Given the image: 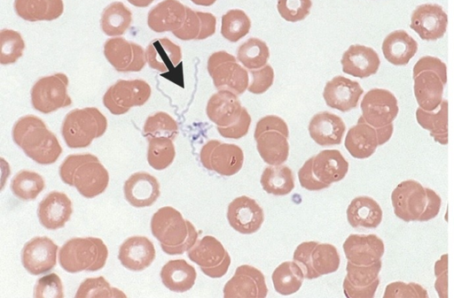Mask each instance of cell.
<instances>
[{"label": "cell", "instance_id": "1", "mask_svg": "<svg viewBox=\"0 0 454 298\" xmlns=\"http://www.w3.org/2000/svg\"><path fill=\"white\" fill-rule=\"evenodd\" d=\"M12 134L13 141L39 164H51L62 153L56 135L36 116L27 115L19 118Z\"/></svg>", "mask_w": 454, "mask_h": 298}, {"label": "cell", "instance_id": "2", "mask_svg": "<svg viewBox=\"0 0 454 298\" xmlns=\"http://www.w3.org/2000/svg\"><path fill=\"white\" fill-rule=\"evenodd\" d=\"M61 180L74 186L85 198H93L107 187L109 173L98 158L92 154L69 155L59 166Z\"/></svg>", "mask_w": 454, "mask_h": 298}, {"label": "cell", "instance_id": "3", "mask_svg": "<svg viewBox=\"0 0 454 298\" xmlns=\"http://www.w3.org/2000/svg\"><path fill=\"white\" fill-rule=\"evenodd\" d=\"M151 231L168 255H182L198 241L194 225L170 206L160 208L152 217Z\"/></svg>", "mask_w": 454, "mask_h": 298}, {"label": "cell", "instance_id": "4", "mask_svg": "<svg viewBox=\"0 0 454 298\" xmlns=\"http://www.w3.org/2000/svg\"><path fill=\"white\" fill-rule=\"evenodd\" d=\"M414 96L419 107L434 111L442 103L447 83V67L440 58L432 56L420 57L412 70Z\"/></svg>", "mask_w": 454, "mask_h": 298}, {"label": "cell", "instance_id": "5", "mask_svg": "<svg viewBox=\"0 0 454 298\" xmlns=\"http://www.w3.org/2000/svg\"><path fill=\"white\" fill-rule=\"evenodd\" d=\"M108 256L104 241L96 237L72 238L59 249V262L67 272L96 271L102 269Z\"/></svg>", "mask_w": 454, "mask_h": 298}, {"label": "cell", "instance_id": "6", "mask_svg": "<svg viewBox=\"0 0 454 298\" xmlns=\"http://www.w3.org/2000/svg\"><path fill=\"white\" fill-rule=\"evenodd\" d=\"M107 128V120L95 107L74 109L69 111L62 123L61 134L71 149L86 148L94 139L102 136Z\"/></svg>", "mask_w": 454, "mask_h": 298}, {"label": "cell", "instance_id": "7", "mask_svg": "<svg viewBox=\"0 0 454 298\" xmlns=\"http://www.w3.org/2000/svg\"><path fill=\"white\" fill-rule=\"evenodd\" d=\"M293 258L307 279L333 273L339 269L340 263V254L333 245L315 241L299 244Z\"/></svg>", "mask_w": 454, "mask_h": 298}, {"label": "cell", "instance_id": "8", "mask_svg": "<svg viewBox=\"0 0 454 298\" xmlns=\"http://www.w3.org/2000/svg\"><path fill=\"white\" fill-rule=\"evenodd\" d=\"M207 72L218 90H229L242 95L249 86L248 72L237 63V58L224 50L211 54Z\"/></svg>", "mask_w": 454, "mask_h": 298}, {"label": "cell", "instance_id": "9", "mask_svg": "<svg viewBox=\"0 0 454 298\" xmlns=\"http://www.w3.org/2000/svg\"><path fill=\"white\" fill-rule=\"evenodd\" d=\"M428 199L427 187L414 180L400 182L391 194L394 213L405 222H424Z\"/></svg>", "mask_w": 454, "mask_h": 298}, {"label": "cell", "instance_id": "10", "mask_svg": "<svg viewBox=\"0 0 454 298\" xmlns=\"http://www.w3.org/2000/svg\"><path fill=\"white\" fill-rule=\"evenodd\" d=\"M68 78L62 73L39 79L31 89V103L35 110L48 114L72 104L67 94Z\"/></svg>", "mask_w": 454, "mask_h": 298}, {"label": "cell", "instance_id": "11", "mask_svg": "<svg viewBox=\"0 0 454 298\" xmlns=\"http://www.w3.org/2000/svg\"><path fill=\"white\" fill-rule=\"evenodd\" d=\"M151 87L144 80H119L103 96V103L114 115L128 112L134 106L145 104L151 96Z\"/></svg>", "mask_w": 454, "mask_h": 298}, {"label": "cell", "instance_id": "12", "mask_svg": "<svg viewBox=\"0 0 454 298\" xmlns=\"http://www.w3.org/2000/svg\"><path fill=\"white\" fill-rule=\"evenodd\" d=\"M200 159L206 169L229 177L242 168L244 153L236 144L210 140L202 146Z\"/></svg>", "mask_w": 454, "mask_h": 298}, {"label": "cell", "instance_id": "13", "mask_svg": "<svg viewBox=\"0 0 454 298\" xmlns=\"http://www.w3.org/2000/svg\"><path fill=\"white\" fill-rule=\"evenodd\" d=\"M189 259L198 264L210 278H221L228 271L231 256L223 244L214 236L206 235L187 251Z\"/></svg>", "mask_w": 454, "mask_h": 298}, {"label": "cell", "instance_id": "14", "mask_svg": "<svg viewBox=\"0 0 454 298\" xmlns=\"http://www.w3.org/2000/svg\"><path fill=\"white\" fill-rule=\"evenodd\" d=\"M360 107L362 117L374 128L392 124L399 111L396 97L384 88H372L366 92Z\"/></svg>", "mask_w": 454, "mask_h": 298}, {"label": "cell", "instance_id": "15", "mask_svg": "<svg viewBox=\"0 0 454 298\" xmlns=\"http://www.w3.org/2000/svg\"><path fill=\"white\" fill-rule=\"evenodd\" d=\"M104 55L119 73L139 72L146 63L142 46L123 37L108 39L104 44Z\"/></svg>", "mask_w": 454, "mask_h": 298}, {"label": "cell", "instance_id": "16", "mask_svg": "<svg viewBox=\"0 0 454 298\" xmlns=\"http://www.w3.org/2000/svg\"><path fill=\"white\" fill-rule=\"evenodd\" d=\"M381 266V260L369 265H358L348 261L347 275L343 280L345 296L373 297L380 285L379 273Z\"/></svg>", "mask_w": 454, "mask_h": 298}, {"label": "cell", "instance_id": "17", "mask_svg": "<svg viewBox=\"0 0 454 298\" xmlns=\"http://www.w3.org/2000/svg\"><path fill=\"white\" fill-rule=\"evenodd\" d=\"M448 16L437 4H423L411 13L410 27L424 41H436L446 33Z\"/></svg>", "mask_w": 454, "mask_h": 298}, {"label": "cell", "instance_id": "18", "mask_svg": "<svg viewBox=\"0 0 454 298\" xmlns=\"http://www.w3.org/2000/svg\"><path fill=\"white\" fill-rule=\"evenodd\" d=\"M58 248V245L46 236L31 239L21 251L23 267L35 276L50 271L57 264Z\"/></svg>", "mask_w": 454, "mask_h": 298}, {"label": "cell", "instance_id": "19", "mask_svg": "<svg viewBox=\"0 0 454 298\" xmlns=\"http://www.w3.org/2000/svg\"><path fill=\"white\" fill-rule=\"evenodd\" d=\"M227 219L230 225L242 234L256 233L264 221L262 207L251 197L241 195L228 205Z\"/></svg>", "mask_w": 454, "mask_h": 298}, {"label": "cell", "instance_id": "20", "mask_svg": "<svg viewBox=\"0 0 454 298\" xmlns=\"http://www.w3.org/2000/svg\"><path fill=\"white\" fill-rule=\"evenodd\" d=\"M268 287L261 271L254 266H239L223 287L224 297H266Z\"/></svg>", "mask_w": 454, "mask_h": 298}, {"label": "cell", "instance_id": "21", "mask_svg": "<svg viewBox=\"0 0 454 298\" xmlns=\"http://www.w3.org/2000/svg\"><path fill=\"white\" fill-rule=\"evenodd\" d=\"M363 94L364 89L357 81L338 75L326 82L323 97L330 108L347 112L357 106Z\"/></svg>", "mask_w": 454, "mask_h": 298}, {"label": "cell", "instance_id": "22", "mask_svg": "<svg viewBox=\"0 0 454 298\" xmlns=\"http://www.w3.org/2000/svg\"><path fill=\"white\" fill-rule=\"evenodd\" d=\"M342 247L348 261L358 265L374 264L385 252L383 241L375 234H350Z\"/></svg>", "mask_w": 454, "mask_h": 298}, {"label": "cell", "instance_id": "23", "mask_svg": "<svg viewBox=\"0 0 454 298\" xmlns=\"http://www.w3.org/2000/svg\"><path fill=\"white\" fill-rule=\"evenodd\" d=\"M73 213L69 197L58 191L49 193L38 204L37 217L46 229L57 230L64 227Z\"/></svg>", "mask_w": 454, "mask_h": 298}, {"label": "cell", "instance_id": "24", "mask_svg": "<svg viewBox=\"0 0 454 298\" xmlns=\"http://www.w3.org/2000/svg\"><path fill=\"white\" fill-rule=\"evenodd\" d=\"M123 193L126 201L133 207L144 208L153 205L160 196V183L152 174L137 172L124 182Z\"/></svg>", "mask_w": 454, "mask_h": 298}, {"label": "cell", "instance_id": "25", "mask_svg": "<svg viewBox=\"0 0 454 298\" xmlns=\"http://www.w3.org/2000/svg\"><path fill=\"white\" fill-rule=\"evenodd\" d=\"M340 63L343 73L360 79L375 74L380 65L378 53L361 44L350 45L343 53Z\"/></svg>", "mask_w": 454, "mask_h": 298}, {"label": "cell", "instance_id": "26", "mask_svg": "<svg viewBox=\"0 0 454 298\" xmlns=\"http://www.w3.org/2000/svg\"><path fill=\"white\" fill-rule=\"evenodd\" d=\"M153 242L145 236H131L119 248L118 259L122 266L133 271L148 268L155 258Z\"/></svg>", "mask_w": 454, "mask_h": 298}, {"label": "cell", "instance_id": "27", "mask_svg": "<svg viewBox=\"0 0 454 298\" xmlns=\"http://www.w3.org/2000/svg\"><path fill=\"white\" fill-rule=\"evenodd\" d=\"M241 103L236 94L218 90L207 101V116L217 126L226 127L237 122L242 112Z\"/></svg>", "mask_w": 454, "mask_h": 298}, {"label": "cell", "instance_id": "28", "mask_svg": "<svg viewBox=\"0 0 454 298\" xmlns=\"http://www.w3.org/2000/svg\"><path fill=\"white\" fill-rule=\"evenodd\" d=\"M311 139L320 146L340 144L346 126L342 118L329 111L315 114L309 124Z\"/></svg>", "mask_w": 454, "mask_h": 298}, {"label": "cell", "instance_id": "29", "mask_svg": "<svg viewBox=\"0 0 454 298\" xmlns=\"http://www.w3.org/2000/svg\"><path fill=\"white\" fill-rule=\"evenodd\" d=\"M348 163L338 149H325L312 157V172L317 181L327 187L344 179Z\"/></svg>", "mask_w": 454, "mask_h": 298}, {"label": "cell", "instance_id": "30", "mask_svg": "<svg viewBox=\"0 0 454 298\" xmlns=\"http://www.w3.org/2000/svg\"><path fill=\"white\" fill-rule=\"evenodd\" d=\"M186 17V6L177 0H164L148 12L147 25L156 33L174 32L180 28Z\"/></svg>", "mask_w": 454, "mask_h": 298}, {"label": "cell", "instance_id": "31", "mask_svg": "<svg viewBox=\"0 0 454 298\" xmlns=\"http://www.w3.org/2000/svg\"><path fill=\"white\" fill-rule=\"evenodd\" d=\"M344 145L353 157L368 158L379 146L377 131L360 116L357 123L348 129Z\"/></svg>", "mask_w": 454, "mask_h": 298}, {"label": "cell", "instance_id": "32", "mask_svg": "<svg viewBox=\"0 0 454 298\" xmlns=\"http://www.w3.org/2000/svg\"><path fill=\"white\" fill-rule=\"evenodd\" d=\"M418 42L403 29L389 33L381 50L387 62L396 66L406 65L418 51Z\"/></svg>", "mask_w": 454, "mask_h": 298}, {"label": "cell", "instance_id": "33", "mask_svg": "<svg viewBox=\"0 0 454 298\" xmlns=\"http://www.w3.org/2000/svg\"><path fill=\"white\" fill-rule=\"evenodd\" d=\"M145 58L151 68L160 73H168L181 62L182 50L169 39L158 38L146 47Z\"/></svg>", "mask_w": 454, "mask_h": 298}, {"label": "cell", "instance_id": "34", "mask_svg": "<svg viewBox=\"0 0 454 298\" xmlns=\"http://www.w3.org/2000/svg\"><path fill=\"white\" fill-rule=\"evenodd\" d=\"M347 219L354 228H376L382 220V210L372 197L360 195L354 198L347 209Z\"/></svg>", "mask_w": 454, "mask_h": 298}, {"label": "cell", "instance_id": "35", "mask_svg": "<svg viewBox=\"0 0 454 298\" xmlns=\"http://www.w3.org/2000/svg\"><path fill=\"white\" fill-rule=\"evenodd\" d=\"M257 151L262 159L270 165H280L289 156L288 137L278 130L262 132L257 138Z\"/></svg>", "mask_w": 454, "mask_h": 298}, {"label": "cell", "instance_id": "36", "mask_svg": "<svg viewBox=\"0 0 454 298\" xmlns=\"http://www.w3.org/2000/svg\"><path fill=\"white\" fill-rule=\"evenodd\" d=\"M160 275L163 285L170 291L184 293L193 287L197 272L184 259H176L167 262Z\"/></svg>", "mask_w": 454, "mask_h": 298}, {"label": "cell", "instance_id": "37", "mask_svg": "<svg viewBox=\"0 0 454 298\" xmlns=\"http://www.w3.org/2000/svg\"><path fill=\"white\" fill-rule=\"evenodd\" d=\"M14 10L27 21H50L62 15L64 3L62 0H14Z\"/></svg>", "mask_w": 454, "mask_h": 298}, {"label": "cell", "instance_id": "38", "mask_svg": "<svg viewBox=\"0 0 454 298\" xmlns=\"http://www.w3.org/2000/svg\"><path fill=\"white\" fill-rule=\"evenodd\" d=\"M419 125L427 130L435 141L442 145L448 144V101L443 99L434 111L416 110Z\"/></svg>", "mask_w": 454, "mask_h": 298}, {"label": "cell", "instance_id": "39", "mask_svg": "<svg viewBox=\"0 0 454 298\" xmlns=\"http://www.w3.org/2000/svg\"><path fill=\"white\" fill-rule=\"evenodd\" d=\"M260 183L268 194L286 195L294 187V177L286 165H270L263 170Z\"/></svg>", "mask_w": 454, "mask_h": 298}, {"label": "cell", "instance_id": "40", "mask_svg": "<svg viewBox=\"0 0 454 298\" xmlns=\"http://www.w3.org/2000/svg\"><path fill=\"white\" fill-rule=\"evenodd\" d=\"M132 13L121 2H114L106 6L100 19L102 31L108 36H120L129 27Z\"/></svg>", "mask_w": 454, "mask_h": 298}, {"label": "cell", "instance_id": "41", "mask_svg": "<svg viewBox=\"0 0 454 298\" xmlns=\"http://www.w3.org/2000/svg\"><path fill=\"white\" fill-rule=\"evenodd\" d=\"M304 279L302 270L294 261L280 264L271 275L275 290L282 295L296 293L301 288Z\"/></svg>", "mask_w": 454, "mask_h": 298}, {"label": "cell", "instance_id": "42", "mask_svg": "<svg viewBox=\"0 0 454 298\" xmlns=\"http://www.w3.org/2000/svg\"><path fill=\"white\" fill-rule=\"evenodd\" d=\"M270 57V50L265 42L251 37L239 45L237 50V60L251 71L263 67Z\"/></svg>", "mask_w": 454, "mask_h": 298}, {"label": "cell", "instance_id": "43", "mask_svg": "<svg viewBox=\"0 0 454 298\" xmlns=\"http://www.w3.org/2000/svg\"><path fill=\"white\" fill-rule=\"evenodd\" d=\"M43 178L35 172L21 170L11 181L12 194L21 201L35 200L44 189Z\"/></svg>", "mask_w": 454, "mask_h": 298}, {"label": "cell", "instance_id": "44", "mask_svg": "<svg viewBox=\"0 0 454 298\" xmlns=\"http://www.w3.org/2000/svg\"><path fill=\"white\" fill-rule=\"evenodd\" d=\"M175 157L173 140L165 136L148 138L147 162L151 167L164 170L172 164Z\"/></svg>", "mask_w": 454, "mask_h": 298}, {"label": "cell", "instance_id": "45", "mask_svg": "<svg viewBox=\"0 0 454 298\" xmlns=\"http://www.w3.org/2000/svg\"><path fill=\"white\" fill-rule=\"evenodd\" d=\"M250 28L251 20L242 10L231 9L222 16L221 34L231 42H236L246 36Z\"/></svg>", "mask_w": 454, "mask_h": 298}, {"label": "cell", "instance_id": "46", "mask_svg": "<svg viewBox=\"0 0 454 298\" xmlns=\"http://www.w3.org/2000/svg\"><path fill=\"white\" fill-rule=\"evenodd\" d=\"M143 133L147 139L165 136L174 140L178 134V125L167 112L158 111L146 118Z\"/></svg>", "mask_w": 454, "mask_h": 298}, {"label": "cell", "instance_id": "47", "mask_svg": "<svg viewBox=\"0 0 454 298\" xmlns=\"http://www.w3.org/2000/svg\"><path fill=\"white\" fill-rule=\"evenodd\" d=\"M25 42L21 34L12 29L0 32V64L7 65L14 64L22 57Z\"/></svg>", "mask_w": 454, "mask_h": 298}, {"label": "cell", "instance_id": "48", "mask_svg": "<svg viewBox=\"0 0 454 298\" xmlns=\"http://www.w3.org/2000/svg\"><path fill=\"white\" fill-rule=\"evenodd\" d=\"M75 297H126L118 288L112 287L102 276L88 278L79 286Z\"/></svg>", "mask_w": 454, "mask_h": 298}, {"label": "cell", "instance_id": "49", "mask_svg": "<svg viewBox=\"0 0 454 298\" xmlns=\"http://www.w3.org/2000/svg\"><path fill=\"white\" fill-rule=\"evenodd\" d=\"M311 0H278L277 9L282 19L289 22L303 20L310 12Z\"/></svg>", "mask_w": 454, "mask_h": 298}, {"label": "cell", "instance_id": "50", "mask_svg": "<svg viewBox=\"0 0 454 298\" xmlns=\"http://www.w3.org/2000/svg\"><path fill=\"white\" fill-rule=\"evenodd\" d=\"M63 285L56 273L40 278L34 290L35 297H64Z\"/></svg>", "mask_w": 454, "mask_h": 298}, {"label": "cell", "instance_id": "51", "mask_svg": "<svg viewBox=\"0 0 454 298\" xmlns=\"http://www.w3.org/2000/svg\"><path fill=\"white\" fill-rule=\"evenodd\" d=\"M383 297H428V294L417 283L395 281L386 287Z\"/></svg>", "mask_w": 454, "mask_h": 298}, {"label": "cell", "instance_id": "52", "mask_svg": "<svg viewBox=\"0 0 454 298\" xmlns=\"http://www.w3.org/2000/svg\"><path fill=\"white\" fill-rule=\"evenodd\" d=\"M252 81L247 90L254 95L265 93L273 84L274 71L270 65L256 70H251Z\"/></svg>", "mask_w": 454, "mask_h": 298}, {"label": "cell", "instance_id": "53", "mask_svg": "<svg viewBox=\"0 0 454 298\" xmlns=\"http://www.w3.org/2000/svg\"><path fill=\"white\" fill-rule=\"evenodd\" d=\"M201 29V23L197 11L186 6V17L183 26L172 32L180 40H197Z\"/></svg>", "mask_w": 454, "mask_h": 298}, {"label": "cell", "instance_id": "54", "mask_svg": "<svg viewBox=\"0 0 454 298\" xmlns=\"http://www.w3.org/2000/svg\"><path fill=\"white\" fill-rule=\"evenodd\" d=\"M250 124L251 116L243 107L240 118L237 122L226 127L217 126V131L224 138L239 139L248 133Z\"/></svg>", "mask_w": 454, "mask_h": 298}, {"label": "cell", "instance_id": "55", "mask_svg": "<svg viewBox=\"0 0 454 298\" xmlns=\"http://www.w3.org/2000/svg\"><path fill=\"white\" fill-rule=\"evenodd\" d=\"M434 275L436 277L434 288L438 296H448V255L443 254L434 264Z\"/></svg>", "mask_w": 454, "mask_h": 298}, {"label": "cell", "instance_id": "56", "mask_svg": "<svg viewBox=\"0 0 454 298\" xmlns=\"http://www.w3.org/2000/svg\"><path fill=\"white\" fill-rule=\"evenodd\" d=\"M268 130H278L287 137L289 136V130L286 123L283 118L275 115H268L256 123L254 138H257L262 132Z\"/></svg>", "mask_w": 454, "mask_h": 298}, {"label": "cell", "instance_id": "57", "mask_svg": "<svg viewBox=\"0 0 454 298\" xmlns=\"http://www.w3.org/2000/svg\"><path fill=\"white\" fill-rule=\"evenodd\" d=\"M298 178L301 186L309 191H318L327 187L315 178L312 172V157L309 158L298 172Z\"/></svg>", "mask_w": 454, "mask_h": 298}, {"label": "cell", "instance_id": "58", "mask_svg": "<svg viewBox=\"0 0 454 298\" xmlns=\"http://www.w3.org/2000/svg\"><path fill=\"white\" fill-rule=\"evenodd\" d=\"M201 23V29L197 40H204L215 33L216 19L210 12L198 11Z\"/></svg>", "mask_w": 454, "mask_h": 298}, {"label": "cell", "instance_id": "59", "mask_svg": "<svg viewBox=\"0 0 454 298\" xmlns=\"http://www.w3.org/2000/svg\"><path fill=\"white\" fill-rule=\"evenodd\" d=\"M377 131L378 140H379V146L385 144L387 141H388L393 134L394 132V126L393 123L389 124L387 126L375 128Z\"/></svg>", "mask_w": 454, "mask_h": 298}, {"label": "cell", "instance_id": "60", "mask_svg": "<svg viewBox=\"0 0 454 298\" xmlns=\"http://www.w3.org/2000/svg\"><path fill=\"white\" fill-rule=\"evenodd\" d=\"M129 4L137 7H146L154 0H127Z\"/></svg>", "mask_w": 454, "mask_h": 298}, {"label": "cell", "instance_id": "61", "mask_svg": "<svg viewBox=\"0 0 454 298\" xmlns=\"http://www.w3.org/2000/svg\"><path fill=\"white\" fill-rule=\"evenodd\" d=\"M193 4H198V5H202V6H210L212 5L213 4H215V2L216 0H191Z\"/></svg>", "mask_w": 454, "mask_h": 298}]
</instances>
